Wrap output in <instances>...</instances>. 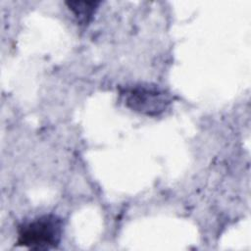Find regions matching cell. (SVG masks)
Here are the masks:
<instances>
[{
  "label": "cell",
  "mask_w": 251,
  "mask_h": 251,
  "mask_svg": "<svg viewBox=\"0 0 251 251\" xmlns=\"http://www.w3.org/2000/svg\"><path fill=\"white\" fill-rule=\"evenodd\" d=\"M63 233L64 223L59 216L42 215L19 226L17 245L33 250L54 249L60 244Z\"/></svg>",
  "instance_id": "cell-1"
},
{
  "label": "cell",
  "mask_w": 251,
  "mask_h": 251,
  "mask_svg": "<svg viewBox=\"0 0 251 251\" xmlns=\"http://www.w3.org/2000/svg\"><path fill=\"white\" fill-rule=\"evenodd\" d=\"M66 4L73 12L77 23L85 25L91 21L93 15L98 9L100 1H68Z\"/></svg>",
  "instance_id": "cell-3"
},
{
  "label": "cell",
  "mask_w": 251,
  "mask_h": 251,
  "mask_svg": "<svg viewBox=\"0 0 251 251\" xmlns=\"http://www.w3.org/2000/svg\"><path fill=\"white\" fill-rule=\"evenodd\" d=\"M119 96L126 108L148 117L161 116L173 103L170 92L152 83H137L122 87Z\"/></svg>",
  "instance_id": "cell-2"
}]
</instances>
